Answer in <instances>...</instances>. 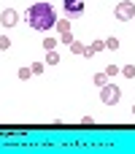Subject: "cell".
Instances as JSON below:
<instances>
[{"label": "cell", "mask_w": 135, "mask_h": 154, "mask_svg": "<svg viewBox=\"0 0 135 154\" xmlns=\"http://www.w3.org/2000/svg\"><path fill=\"white\" fill-rule=\"evenodd\" d=\"M27 22H30L32 30H51L57 24V11L46 0H41V3H35V5L27 8Z\"/></svg>", "instance_id": "6da1fadb"}, {"label": "cell", "mask_w": 135, "mask_h": 154, "mask_svg": "<svg viewBox=\"0 0 135 154\" xmlns=\"http://www.w3.org/2000/svg\"><path fill=\"white\" fill-rule=\"evenodd\" d=\"M119 97H122V89H119L116 84H106V87L100 89V100H103L106 106H116Z\"/></svg>", "instance_id": "7a4b0ae2"}, {"label": "cell", "mask_w": 135, "mask_h": 154, "mask_svg": "<svg viewBox=\"0 0 135 154\" xmlns=\"http://www.w3.org/2000/svg\"><path fill=\"white\" fill-rule=\"evenodd\" d=\"M116 16L119 19H135V3H130V0H122L119 5H116Z\"/></svg>", "instance_id": "3957f363"}, {"label": "cell", "mask_w": 135, "mask_h": 154, "mask_svg": "<svg viewBox=\"0 0 135 154\" xmlns=\"http://www.w3.org/2000/svg\"><path fill=\"white\" fill-rule=\"evenodd\" d=\"M62 11L68 16H81L84 14V3L81 0H62Z\"/></svg>", "instance_id": "277c9868"}, {"label": "cell", "mask_w": 135, "mask_h": 154, "mask_svg": "<svg viewBox=\"0 0 135 154\" xmlns=\"http://www.w3.org/2000/svg\"><path fill=\"white\" fill-rule=\"evenodd\" d=\"M16 19H19V16H16V11H14V8H5V11L0 14V22H3L5 27H14V24H16Z\"/></svg>", "instance_id": "5b68a950"}, {"label": "cell", "mask_w": 135, "mask_h": 154, "mask_svg": "<svg viewBox=\"0 0 135 154\" xmlns=\"http://www.w3.org/2000/svg\"><path fill=\"white\" fill-rule=\"evenodd\" d=\"M57 62H60V54H57L54 49H51V51H46V65H57Z\"/></svg>", "instance_id": "8992f818"}, {"label": "cell", "mask_w": 135, "mask_h": 154, "mask_svg": "<svg viewBox=\"0 0 135 154\" xmlns=\"http://www.w3.org/2000/svg\"><path fill=\"white\" fill-rule=\"evenodd\" d=\"M54 27H57L60 32H68V30H70V22H68V19H57V24H54Z\"/></svg>", "instance_id": "52a82bcc"}, {"label": "cell", "mask_w": 135, "mask_h": 154, "mask_svg": "<svg viewBox=\"0 0 135 154\" xmlns=\"http://www.w3.org/2000/svg\"><path fill=\"white\" fill-rule=\"evenodd\" d=\"M84 49H87V46H84V43H78V41H73V43H70V51H73V54H84Z\"/></svg>", "instance_id": "ba28073f"}, {"label": "cell", "mask_w": 135, "mask_h": 154, "mask_svg": "<svg viewBox=\"0 0 135 154\" xmlns=\"http://www.w3.org/2000/svg\"><path fill=\"white\" fill-rule=\"evenodd\" d=\"M16 76H19L22 81H27V79L32 76V70H30V68H19V73H16Z\"/></svg>", "instance_id": "9c48e42d"}, {"label": "cell", "mask_w": 135, "mask_h": 154, "mask_svg": "<svg viewBox=\"0 0 135 154\" xmlns=\"http://www.w3.org/2000/svg\"><path fill=\"white\" fill-rule=\"evenodd\" d=\"M95 84H97V87H106V84H108V76H106V73H97V76H95Z\"/></svg>", "instance_id": "30bf717a"}, {"label": "cell", "mask_w": 135, "mask_h": 154, "mask_svg": "<svg viewBox=\"0 0 135 154\" xmlns=\"http://www.w3.org/2000/svg\"><path fill=\"white\" fill-rule=\"evenodd\" d=\"M122 73H124L127 79H135V65H124V68H122Z\"/></svg>", "instance_id": "8fae6325"}, {"label": "cell", "mask_w": 135, "mask_h": 154, "mask_svg": "<svg viewBox=\"0 0 135 154\" xmlns=\"http://www.w3.org/2000/svg\"><path fill=\"white\" fill-rule=\"evenodd\" d=\"M106 49L116 51V49H119V41H116V38H108V41H106Z\"/></svg>", "instance_id": "7c38bea8"}, {"label": "cell", "mask_w": 135, "mask_h": 154, "mask_svg": "<svg viewBox=\"0 0 135 154\" xmlns=\"http://www.w3.org/2000/svg\"><path fill=\"white\" fill-rule=\"evenodd\" d=\"M54 46H57V41H54V38H46V41H43V49H46V51H51Z\"/></svg>", "instance_id": "4fadbf2b"}, {"label": "cell", "mask_w": 135, "mask_h": 154, "mask_svg": "<svg viewBox=\"0 0 135 154\" xmlns=\"http://www.w3.org/2000/svg\"><path fill=\"white\" fill-rule=\"evenodd\" d=\"M103 49H106V41H95L92 43V51H103Z\"/></svg>", "instance_id": "5bb4252c"}, {"label": "cell", "mask_w": 135, "mask_h": 154, "mask_svg": "<svg viewBox=\"0 0 135 154\" xmlns=\"http://www.w3.org/2000/svg\"><path fill=\"white\" fill-rule=\"evenodd\" d=\"M43 65H46V62H32L30 70H32V73H43Z\"/></svg>", "instance_id": "9a60e30c"}, {"label": "cell", "mask_w": 135, "mask_h": 154, "mask_svg": "<svg viewBox=\"0 0 135 154\" xmlns=\"http://www.w3.org/2000/svg\"><path fill=\"white\" fill-rule=\"evenodd\" d=\"M62 43H68V46L73 43V35H70V30H68V32H62Z\"/></svg>", "instance_id": "2e32d148"}, {"label": "cell", "mask_w": 135, "mask_h": 154, "mask_svg": "<svg viewBox=\"0 0 135 154\" xmlns=\"http://www.w3.org/2000/svg\"><path fill=\"white\" fill-rule=\"evenodd\" d=\"M116 73H119L116 65H108V68H106V76H116Z\"/></svg>", "instance_id": "e0dca14e"}, {"label": "cell", "mask_w": 135, "mask_h": 154, "mask_svg": "<svg viewBox=\"0 0 135 154\" xmlns=\"http://www.w3.org/2000/svg\"><path fill=\"white\" fill-rule=\"evenodd\" d=\"M8 46H11V41H8L5 35H0V49H8Z\"/></svg>", "instance_id": "ac0fdd59"}, {"label": "cell", "mask_w": 135, "mask_h": 154, "mask_svg": "<svg viewBox=\"0 0 135 154\" xmlns=\"http://www.w3.org/2000/svg\"><path fill=\"white\" fill-rule=\"evenodd\" d=\"M133 114H135V106H133Z\"/></svg>", "instance_id": "d6986e66"}]
</instances>
